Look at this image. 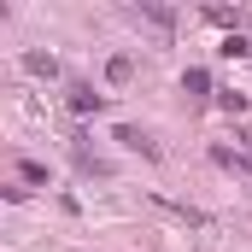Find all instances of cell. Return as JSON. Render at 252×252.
Here are the masks:
<instances>
[{
	"mask_svg": "<svg viewBox=\"0 0 252 252\" xmlns=\"http://www.w3.org/2000/svg\"><path fill=\"white\" fill-rule=\"evenodd\" d=\"M24 64H30L35 76H53V59H47V53H30V59H24Z\"/></svg>",
	"mask_w": 252,
	"mask_h": 252,
	"instance_id": "obj_3",
	"label": "cell"
},
{
	"mask_svg": "<svg viewBox=\"0 0 252 252\" xmlns=\"http://www.w3.org/2000/svg\"><path fill=\"white\" fill-rule=\"evenodd\" d=\"M70 106H76V112H94L100 94H94V88H70Z\"/></svg>",
	"mask_w": 252,
	"mask_h": 252,
	"instance_id": "obj_1",
	"label": "cell"
},
{
	"mask_svg": "<svg viewBox=\"0 0 252 252\" xmlns=\"http://www.w3.org/2000/svg\"><path fill=\"white\" fill-rule=\"evenodd\" d=\"M182 88H188L193 100H199V94H205V88H211V76H205V70H188V76H182Z\"/></svg>",
	"mask_w": 252,
	"mask_h": 252,
	"instance_id": "obj_2",
	"label": "cell"
}]
</instances>
